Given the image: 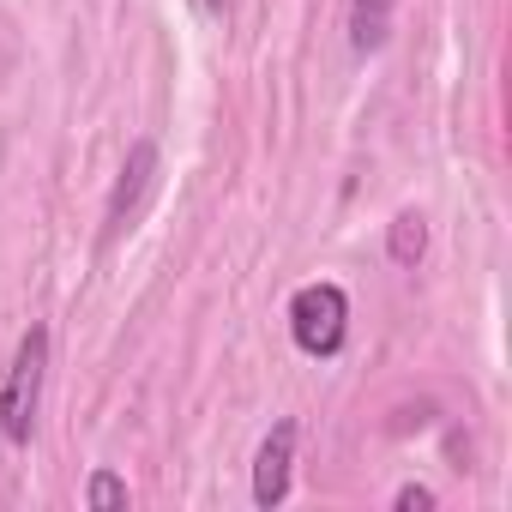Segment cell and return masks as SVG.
Wrapping results in <instances>:
<instances>
[{
  "instance_id": "2",
  "label": "cell",
  "mask_w": 512,
  "mask_h": 512,
  "mask_svg": "<svg viewBox=\"0 0 512 512\" xmlns=\"http://www.w3.org/2000/svg\"><path fill=\"white\" fill-rule=\"evenodd\" d=\"M344 332H350V296L338 284H302L290 296V338L302 356H338L344 350Z\"/></svg>"
},
{
  "instance_id": "6",
  "label": "cell",
  "mask_w": 512,
  "mask_h": 512,
  "mask_svg": "<svg viewBox=\"0 0 512 512\" xmlns=\"http://www.w3.org/2000/svg\"><path fill=\"white\" fill-rule=\"evenodd\" d=\"M422 247H428V229H422V217L416 211H404L398 223H392V241H386V253L398 266H416L422 260Z\"/></svg>"
},
{
  "instance_id": "1",
  "label": "cell",
  "mask_w": 512,
  "mask_h": 512,
  "mask_svg": "<svg viewBox=\"0 0 512 512\" xmlns=\"http://www.w3.org/2000/svg\"><path fill=\"white\" fill-rule=\"evenodd\" d=\"M43 380H49V326H31L7 362V380H0V440L25 446L37 428V404H43Z\"/></svg>"
},
{
  "instance_id": "4",
  "label": "cell",
  "mask_w": 512,
  "mask_h": 512,
  "mask_svg": "<svg viewBox=\"0 0 512 512\" xmlns=\"http://www.w3.org/2000/svg\"><path fill=\"white\" fill-rule=\"evenodd\" d=\"M290 464H296V422H278L260 440V452H253V500L278 506L290 494Z\"/></svg>"
},
{
  "instance_id": "7",
  "label": "cell",
  "mask_w": 512,
  "mask_h": 512,
  "mask_svg": "<svg viewBox=\"0 0 512 512\" xmlns=\"http://www.w3.org/2000/svg\"><path fill=\"white\" fill-rule=\"evenodd\" d=\"M85 506H97V512H103V506H127V482H121L115 470H97V476L85 482Z\"/></svg>"
},
{
  "instance_id": "5",
  "label": "cell",
  "mask_w": 512,
  "mask_h": 512,
  "mask_svg": "<svg viewBox=\"0 0 512 512\" xmlns=\"http://www.w3.org/2000/svg\"><path fill=\"white\" fill-rule=\"evenodd\" d=\"M392 37V0H350V49L374 55Z\"/></svg>"
},
{
  "instance_id": "3",
  "label": "cell",
  "mask_w": 512,
  "mask_h": 512,
  "mask_svg": "<svg viewBox=\"0 0 512 512\" xmlns=\"http://www.w3.org/2000/svg\"><path fill=\"white\" fill-rule=\"evenodd\" d=\"M157 169H163L157 139H133V151H127V163H121V175H115V187H109V205H103V241H115V235L139 217V205H145L151 187H157Z\"/></svg>"
},
{
  "instance_id": "9",
  "label": "cell",
  "mask_w": 512,
  "mask_h": 512,
  "mask_svg": "<svg viewBox=\"0 0 512 512\" xmlns=\"http://www.w3.org/2000/svg\"><path fill=\"white\" fill-rule=\"evenodd\" d=\"M199 7H205V13H223V7H229V0H199Z\"/></svg>"
},
{
  "instance_id": "8",
  "label": "cell",
  "mask_w": 512,
  "mask_h": 512,
  "mask_svg": "<svg viewBox=\"0 0 512 512\" xmlns=\"http://www.w3.org/2000/svg\"><path fill=\"white\" fill-rule=\"evenodd\" d=\"M398 506H404V512H428V506H434V494L410 482V488H398Z\"/></svg>"
}]
</instances>
